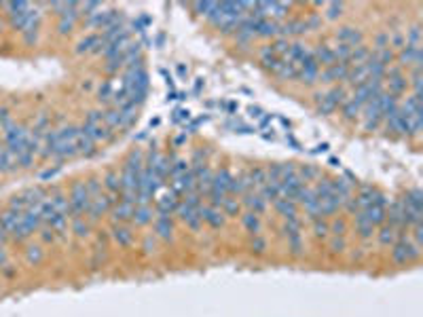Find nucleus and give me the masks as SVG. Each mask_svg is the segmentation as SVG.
Here are the masks:
<instances>
[{
  "label": "nucleus",
  "mask_w": 423,
  "mask_h": 317,
  "mask_svg": "<svg viewBox=\"0 0 423 317\" xmlns=\"http://www.w3.org/2000/svg\"><path fill=\"white\" fill-rule=\"evenodd\" d=\"M337 38L341 40V45H347V47H356V42H360L362 40V34L360 32H356L354 28H341L339 32H337Z\"/></svg>",
  "instance_id": "obj_1"
},
{
  "label": "nucleus",
  "mask_w": 423,
  "mask_h": 317,
  "mask_svg": "<svg viewBox=\"0 0 423 317\" xmlns=\"http://www.w3.org/2000/svg\"><path fill=\"white\" fill-rule=\"evenodd\" d=\"M400 59L404 61V64L419 66V64H421V49H419V47H413V45H407V49L402 51Z\"/></svg>",
  "instance_id": "obj_2"
},
{
  "label": "nucleus",
  "mask_w": 423,
  "mask_h": 317,
  "mask_svg": "<svg viewBox=\"0 0 423 317\" xmlns=\"http://www.w3.org/2000/svg\"><path fill=\"white\" fill-rule=\"evenodd\" d=\"M404 89H407V81H404V78L400 76V72L396 70V72L390 76V95H398Z\"/></svg>",
  "instance_id": "obj_3"
},
{
  "label": "nucleus",
  "mask_w": 423,
  "mask_h": 317,
  "mask_svg": "<svg viewBox=\"0 0 423 317\" xmlns=\"http://www.w3.org/2000/svg\"><path fill=\"white\" fill-rule=\"evenodd\" d=\"M102 45H104L102 36H87L78 45V51H97V47H102Z\"/></svg>",
  "instance_id": "obj_4"
},
{
  "label": "nucleus",
  "mask_w": 423,
  "mask_h": 317,
  "mask_svg": "<svg viewBox=\"0 0 423 317\" xmlns=\"http://www.w3.org/2000/svg\"><path fill=\"white\" fill-rule=\"evenodd\" d=\"M114 214H116V218H119V220H127V218L133 216V205L129 203V201H123V203L116 207Z\"/></svg>",
  "instance_id": "obj_5"
},
{
  "label": "nucleus",
  "mask_w": 423,
  "mask_h": 317,
  "mask_svg": "<svg viewBox=\"0 0 423 317\" xmlns=\"http://www.w3.org/2000/svg\"><path fill=\"white\" fill-rule=\"evenodd\" d=\"M358 112H360V104H358V102L349 100V102H345V104H343V114H345L347 119H354Z\"/></svg>",
  "instance_id": "obj_6"
},
{
  "label": "nucleus",
  "mask_w": 423,
  "mask_h": 317,
  "mask_svg": "<svg viewBox=\"0 0 423 317\" xmlns=\"http://www.w3.org/2000/svg\"><path fill=\"white\" fill-rule=\"evenodd\" d=\"M97 95H100V102H108L112 98V83H104L100 87V91H97Z\"/></svg>",
  "instance_id": "obj_7"
},
{
  "label": "nucleus",
  "mask_w": 423,
  "mask_h": 317,
  "mask_svg": "<svg viewBox=\"0 0 423 317\" xmlns=\"http://www.w3.org/2000/svg\"><path fill=\"white\" fill-rule=\"evenodd\" d=\"M136 216H138V222L144 224V222H148V220H150V211H148V207L133 209V218H136Z\"/></svg>",
  "instance_id": "obj_8"
},
{
  "label": "nucleus",
  "mask_w": 423,
  "mask_h": 317,
  "mask_svg": "<svg viewBox=\"0 0 423 317\" xmlns=\"http://www.w3.org/2000/svg\"><path fill=\"white\" fill-rule=\"evenodd\" d=\"M40 248H28V260L30 262H38L40 260Z\"/></svg>",
  "instance_id": "obj_9"
},
{
  "label": "nucleus",
  "mask_w": 423,
  "mask_h": 317,
  "mask_svg": "<svg viewBox=\"0 0 423 317\" xmlns=\"http://www.w3.org/2000/svg\"><path fill=\"white\" fill-rule=\"evenodd\" d=\"M326 6L330 8V13H328L330 19H335V17L341 15V11H343V4H337V2H335V4H326Z\"/></svg>",
  "instance_id": "obj_10"
},
{
  "label": "nucleus",
  "mask_w": 423,
  "mask_h": 317,
  "mask_svg": "<svg viewBox=\"0 0 423 317\" xmlns=\"http://www.w3.org/2000/svg\"><path fill=\"white\" fill-rule=\"evenodd\" d=\"M121 239V243H129V235L127 231H116V241Z\"/></svg>",
  "instance_id": "obj_11"
},
{
  "label": "nucleus",
  "mask_w": 423,
  "mask_h": 317,
  "mask_svg": "<svg viewBox=\"0 0 423 317\" xmlns=\"http://www.w3.org/2000/svg\"><path fill=\"white\" fill-rule=\"evenodd\" d=\"M0 32H2V21H0Z\"/></svg>",
  "instance_id": "obj_12"
}]
</instances>
